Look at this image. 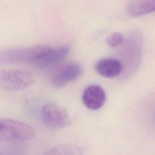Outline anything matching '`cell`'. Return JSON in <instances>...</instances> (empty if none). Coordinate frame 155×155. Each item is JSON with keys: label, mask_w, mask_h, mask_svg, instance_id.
I'll use <instances>...</instances> for the list:
<instances>
[{"label": "cell", "mask_w": 155, "mask_h": 155, "mask_svg": "<svg viewBox=\"0 0 155 155\" xmlns=\"http://www.w3.org/2000/svg\"><path fill=\"white\" fill-rule=\"evenodd\" d=\"M127 13L131 16H139L155 12V0H133L127 6Z\"/></svg>", "instance_id": "obj_10"}, {"label": "cell", "mask_w": 155, "mask_h": 155, "mask_svg": "<svg viewBox=\"0 0 155 155\" xmlns=\"http://www.w3.org/2000/svg\"><path fill=\"white\" fill-rule=\"evenodd\" d=\"M82 71V67L79 64H67L54 73L51 78V83L56 87H64L78 78Z\"/></svg>", "instance_id": "obj_6"}, {"label": "cell", "mask_w": 155, "mask_h": 155, "mask_svg": "<svg viewBox=\"0 0 155 155\" xmlns=\"http://www.w3.org/2000/svg\"><path fill=\"white\" fill-rule=\"evenodd\" d=\"M36 131L31 126L15 120L1 119L0 140L5 142H21L32 139Z\"/></svg>", "instance_id": "obj_3"}, {"label": "cell", "mask_w": 155, "mask_h": 155, "mask_svg": "<svg viewBox=\"0 0 155 155\" xmlns=\"http://www.w3.org/2000/svg\"><path fill=\"white\" fill-rule=\"evenodd\" d=\"M70 51L67 45L50 47L45 54L38 61L36 64L41 67H48L57 64L64 61Z\"/></svg>", "instance_id": "obj_9"}, {"label": "cell", "mask_w": 155, "mask_h": 155, "mask_svg": "<svg viewBox=\"0 0 155 155\" xmlns=\"http://www.w3.org/2000/svg\"><path fill=\"white\" fill-rule=\"evenodd\" d=\"M94 68L99 74L107 78L119 76L123 71V66L119 59L109 58L99 60Z\"/></svg>", "instance_id": "obj_8"}, {"label": "cell", "mask_w": 155, "mask_h": 155, "mask_svg": "<svg viewBox=\"0 0 155 155\" xmlns=\"http://www.w3.org/2000/svg\"><path fill=\"white\" fill-rule=\"evenodd\" d=\"M124 37L120 33L114 32L111 34L107 39V43L111 48L119 47L124 42Z\"/></svg>", "instance_id": "obj_12"}, {"label": "cell", "mask_w": 155, "mask_h": 155, "mask_svg": "<svg viewBox=\"0 0 155 155\" xmlns=\"http://www.w3.org/2000/svg\"><path fill=\"white\" fill-rule=\"evenodd\" d=\"M119 56L123 66L124 79L131 76L139 68L142 53V36L138 31L130 32L119 46Z\"/></svg>", "instance_id": "obj_1"}, {"label": "cell", "mask_w": 155, "mask_h": 155, "mask_svg": "<svg viewBox=\"0 0 155 155\" xmlns=\"http://www.w3.org/2000/svg\"><path fill=\"white\" fill-rule=\"evenodd\" d=\"M41 117L44 125L51 130L62 128L69 125L71 120L67 110L53 102H48L42 106Z\"/></svg>", "instance_id": "obj_5"}, {"label": "cell", "mask_w": 155, "mask_h": 155, "mask_svg": "<svg viewBox=\"0 0 155 155\" xmlns=\"http://www.w3.org/2000/svg\"><path fill=\"white\" fill-rule=\"evenodd\" d=\"M154 120H155V110H154Z\"/></svg>", "instance_id": "obj_13"}, {"label": "cell", "mask_w": 155, "mask_h": 155, "mask_svg": "<svg viewBox=\"0 0 155 155\" xmlns=\"http://www.w3.org/2000/svg\"><path fill=\"white\" fill-rule=\"evenodd\" d=\"M82 100L85 106L90 110H96L103 107L106 101V94L99 85H91L83 92Z\"/></svg>", "instance_id": "obj_7"}, {"label": "cell", "mask_w": 155, "mask_h": 155, "mask_svg": "<svg viewBox=\"0 0 155 155\" xmlns=\"http://www.w3.org/2000/svg\"><path fill=\"white\" fill-rule=\"evenodd\" d=\"M34 81L31 73L27 70H5L0 73V87L7 91H18L30 86Z\"/></svg>", "instance_id": "obj_4"}, {"label": "cell", "mask_w": 155, "mask_h": 155, "mask_svg": "<svg viewBox=\"0 0 155 155\" xmlns=\"http://www.w3.org/2000/svg\"><path fill=\"white\" fill-rule=\"evenodd\" d=\"M82 153L81 149L79 147L71 144L57 145L46 153L48 154H81Z\"/></svg>", "instance_id": "obj_11"}, {"label": "cell", "mask_w": 155, "mask_h": 155, "mask_svg": "<svg viewBox=\"0 0 155 155\" xmlns=\"http://www.w3.org/2000/svg\"><path fill=\"white\" fill-rule=\"evenodd\" d=\"M50 47L48 45H41L1 50L0 63L1 64L36 63L45 54Z\"/></svg>", "instance_id": "obj_2"}]
</instances>
